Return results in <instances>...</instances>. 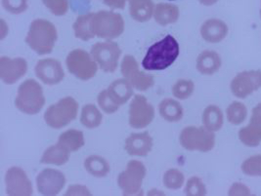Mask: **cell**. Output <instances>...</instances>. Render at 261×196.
I'll return each instance as SVG.
<instances>
[{
  "mask_svg": "<svg viewBox=\"0 0 261 196\" xmlns=\"http://www.w3.org/2000/svg\"><path fill=\"white\" fill-rule=\"evenodd\" d=\"M180 53L177 40L172 35H166L164 39L150 47L142 61L146 70H164L169 68L178 58Z\"/></svg>",
  "mask_w": 261,
  "mask_h": 196,
  "instance_id": "obj_1",
  "label": "cell"
},
{
  "mask_svg": "<svg viewBox=\"0 0 261 196\" xmlns=\"http://www.w3.org/2000/svg\"><path fill=\"white\" fill-rule=\"evenodd\" d=\"M56 26L47 20L37 19L30 25L25 42L38 55L50 54L57 41Z\"/></svg>",
  "mask_w": 261,
  "mask_h": 196,
  "instance_id": "obj_2",
  "label": "cell"
},
{
  "mask_svg": "<svg viewBox=\"0 0 261 196\" xmlns=\"http://www.w3.org/2000/svg\"><path fill=\"white\" fill-rule=\"evenodd\" d=\"M16 107L23 114L34 116L38 114L45 104V98L41 85L35 79L24 81L17 93Z\"/></svg>",
  "mask_w": 261,
  "mask_h": 196,
  "instance_id": "obj_3",
  "label": "cell"
},
{
  "mask_svg": "<svg viewBox=\"0 0 261 196\" xmlns=\"http://www.w3.org/2000/svg\"><path fill=\"white\" fill-rule=\"evenodd\" d=\"M90 26L97 37L112 40L123 34L124 21L120 14L102 10L93 13Z\"/></svg>",
  "mask_w": 261,
  "mask_h": 196,
  "instance_id": "obj_4",
  "label": "cell"
},
{
  "mask_svg": "<svg viewBox=\"0 0 261 196\" xmlns=\"http://www.w3.org/2000/svg\"><path fill=\"white\" fill-rule=\"evenodd\" d=\"M79 113V104L71 98L61 99L57 104H52L44 114V120L49 127L61 129L72 122Z\"/></svg>",
  "mask_w": 261,
  "mask_h": 196,
  "instance_id": "obj_5",
  "label": "cell"
},
{
  "mask_svg": "<svg viewBox=\"0 0 261 196\" xmlns=\"http://www.w3.org/2000/svg\"><path fill=\"white\" fill-rule=\"evenodd\" d=\"M179 141L185 150L207 152L214 148L215 136L214 132L207 130L204 126H188L182 130Z\"/></svg>",
  "mask_w": 261,
  "mask_h": 196,
  "instance_id": "obj_6",
  "label": "cell"
},
{
  "mask_svg": "<svg viewBox=\"0 0 261 196\" xmlns=\"http://www.w3.org/2000/svg\"><path fill=\"white\" fill-rule=\"evenodd\" d=\"M66 65L71 74L83 81L93 78L99 68L92 56L83 49L71 51L66 59Z\"/></svg>",
  "mask_w": 261,
  "mask_h": 196,
  "instance_id": "obj_7",
  "label": "cell"
},
{
  "mask_svg": "<svg viewBox=\"0 0 261 196\" xmlns=\"http://www.w3.org/2000/svg\"><path fill=\"white\" fill-rule=\"evenodd\" d=\"M146 173L147 170L142 162L138 160L128 162L126 169L119 174L118 178V184L123 195L139 194L142 191L141 186Z\"/></svg>",
  "mask_w": 261,
  "mask_h": 196,
  "instance_id": "obj_8",
  "label": "cell"
},
{
  "mask_svg": "<svg viewBox=\"0 0 261 196\" xmlns=\"http://www.w3.org/2000/svg\"><path fill=\"white\" fill-rule=\"evenodd\" d=\"M121 49L118 43L107 40L97 42L91 48V56L98 67L105 72H114L118 69Z\"/></svg>",
  "mask_w": 261,
  "mask_h": 196,
  "instance_id": "obj_9",
  "label": "cell"
},
{
  "mask_svg": "<svg viewBox=\"0 0 261 196\" xmlns=\"http://www.w3.org/2000/svg\"><path fill=\"white\" fill-rule=\"evenodd\" d=\"M121 74L136 90L147 91L154 85V77L139 69V65L133 56L126 55L120 66Z\"/></svg>",
  "mask_w": 261,
  "mask_h": 196,
  "instance_id": "obj_10",
  "label": "cell"
},
{
  "mask_svg": "<svg viewBox=\"0 0 261 196\" xmlns=\"http://www.w3.org/2000/svg\"><path fill=\"white\" fill-rule=\"evenodd\" d=\"M154 108L146 97L135 95L129 106V125L134 129L149 126L154 120Z\"/></svg>",
  "mask_w": 261,
  "mask_h": 196,
  "instance_id": "obj_11",
  "label": "cell"
},
{
  "mask_svg": "<svg viewBox=\"0 0 261 196\" xmlns=\"http://www.w3.org/2000/svg\"><path fill=\"white\" fill-rule=\"evenodd\" d=\"M231 91L240 99H246L261 88V70H247L237 74L231 82Z\"/></svg>",
  "mask_w": 261,
  "mask_h": 196,
  "instance_id": "obj_12",
  "label": "cell"
},
{
  "mask_svg": "<svg viewBox=\"0 0 261 196\" xmlns=\"http://www.w3.org/2000/svg\"><path fill=\"white\" fill-rule=\"evenodd\" d=\"M6 193L10 196L33 195L34 188L27 173L20 167H11L5 176Z\"/></svg>",
  "mask_w": 261,
  "mask_h": 196,
  "instance_id": "obj_13",
  "label": "cell"
},
{
  "mask_svg": "<svg viewBox=\"0 0 261 196\" xmlns=\"http://www.w3.org/2000/svg\"><path fill=\"white\" fill-rule=\"evenodd\" d=\"M66 185V177L61 171L55 169H44L36 177L38 192L42 195L53 196L59 194Z\"/></svg>",
  "mask_w": 261,
  "mask_h": 196,
  "instance_id": "obj_14",
  "label": "cell"
},
{
  "mask_svg": "<svg viewBox=\"0 0 261 196\" xmlns=\"http://www.w3.org/2000/svg\"><path fill=\"white\" fill-rule=\"evenodd\" d=\"M36 75L46 85H57L65 77V72L59 61L48 58L36 63Z\"/></svg>",
  "mask_w": 261,
  "mask_h": 196,
  "instance_id": "obj_15",
  "label": "cell"
},
{
  "mask_svg": "<svg viewBox=\"0 0 261 196\" xmlns=\"http://www.w3.org/2000/svg\"><path fill=\"white\" fill-rule=\"evenodd\" d=\"M28 71V63L23 58L0 59V78L6 85H13Z\"/></svg>",
  "mask_w": 261,
  "mask_h": 196,
  "instance_id": "obj_16",
  "label": "cell"
},
{
  "mask_svg": "<svg viewBox=\"0 0 261 196\" xmlns=\"http://www.w3.org/2000/svg\"><path fill=\"white\" fill-rule=\"evenodd\" d=\"M124 149L131 156H147L153 149V138L148 132L133 133L125 139Z\"/></svg>",
  "mask_w": 261,
  "mask_h": 196,
  "instance_id": "obj_17",
  "label": "cell"
},
{
  "mask_svg": "<svg viewBox=\"0 0 261 196\" xmlns=\"http://www.w3.org/2000/svg\"><path fill=\"white\" fill-rule=\"evenodd\" d=\"M228 35V26L219 19H210L202 23L201 35L208 43H219Z\"/></svg>",
  "mask_w": 261,
  "mask_h": 196,
  "instance_id": "obj_18",
  "label": "cell"
},
{
  "mask_svg": "<svg viewBox=\"0 0 261 196\" xmlns=\"http://www.w3.org/2000/svg\"><path fill=\"white\" fill-rule=\"evenodd\" d=\"M220 56L212 50L202 52L197 59V69L203 75H213L221 68Z\"/></svg>",
  "mask_w": 261,
  "mask_h": 196,
  "instance_id": "obj_19",
  "label": "cell"
},
{
  "mask_svg": "<svg viewBox=\"0 0 261 196\" xmlns=\"http://www.w3.org/2000/svg\"><path fill=\"white\" fill-rule=\"evenodd\" d=\"M129 5L131 18L139 23L148 22L154 15L153 0H126Z\"/></svg>",
  "mask_w": 261,
  "mask_h": 196,
  "instance_id": "obj_20",
  "label": "cell"
},
{
  "mask_svg": "<svg viewBox=\"0 0 261 196\" xmlns=\"http://www.w3.org/2000/svg\"><path fill=\"white\" fill-rule=\"evenodd\" d=\"M108 92L119 105L127 103L133 95V86L125 78L114 81L109 87Z\"/></svg>",
  "mask_w": 261,
  "mask_h": 196,
  "instance_id": "obj_21",
  "label": "cell"
},
{
  "mask_svg": "<svg viewBox=\"0 0 261 196\" xmlns=\"http://www.w3.org/2000/svg\"><path fill=\"white\" fill-rule=\"evenodd\" d=\"M179 14V8L176 5L168 3H159L154 7V21L161 25L171 24L178 21Z\"/></svg>",
  "mask_w": 261,
  "mask_h": 196,
  "instance_id": "obj_22",
  "label": "cell"
},
{
  "mask_svg": "<svg viewBox=\"0 0 261 196\" xmlns=\"http://www.w3.org/2000/svg\"><path fill=\"white\" fill-rule=\"evenodd\" d=\"M161 116L167 122H178L184 115L181 104L173 99H165L159 105Z\"/></svg>",
  "mask_w": 261,
  "mask_h": 196,
  "instance_id": "obj_23",
  "label": "cell"
},
{
  "mask_svg": "<svg viewBox=\"0 0 261 196\" xmlns=\"http://www.w3.org/2000/svg\"><path fill=\"white\" fill-rule=\"evenodd\" d=\"M203 126L212 132L219 131L224 123L222 110L217 105H208L202 113Z\"/></svg>",
  "mask_w": 261,
  "mask_h": 196,
  "instance_id": "obj_24",
  "label": "cell"
},
{
  "mask_svg": "<svg viewBox=\"0 0 261 196\" xmlns=\"http://www.w3.org/2000/svg\"><path fill=\"white\" fill-rule=\"evenodd\" d=\"M58 144L68 151L74 152L84 146V135L82 131L71 129L60 135Z\"/></svg>",
  "mask_w": 261,
  "mask_h": 196,
  "instance_id": "obj_25",
  "label": "cell"
},
{
  "mask_svg": "<svg viewBox=\"0 0 261 196\" xmlns=\"http://www.w3.org/2000/svg\"><path fill=\"white\" fill-rule=\"evenodd\" d=\"M85 170L95 178H104L111 171L109 162L102 156L91 155L84 160Z\"/></svg>",
  "mask_w": 261,
  "mask_h": 196,
  "instance_id": "obj_26",
  "label": "cell"
},
{
  "mask_svg": "<svg viewBox=\"0 0 261 196\" xmlns=\"http://www.w3.org/2000/svg\"><path fill=\"white\" fill-rule=\"evenodd\" d=\"M70 153V151H68L57 143V145L48 148L47 150L44 151L41 157V163L52 164L57 166L64 165L69 161Z\"/></svg>",
  "mask_w": 261,
  "mask_h": 196,
  "instance_id": "obj_27",
  "label": "cell"
},
{
  "mask_svg": "<svg viewBox=\"0 0 261 196\" xmlns=\"http://www.w3.org/2000/svg\"><path fill=\"white\" fill-rule=\"evenodd\" d=\"M92 15H93V13H88V14L77 17L76 21L72 25L74 35L76 38L83 40V41H88L95 37V35H93V33L91 31V26H90Z\"/></svg>",
  "mask_w": 261,
  "mask_h": 196,
  "instance_id": "obj_28",
  "label": "cell"
},
{
  "mask_svg": "<svg viewBox=\"0 0 261 196\" xmlns=\"http://www.w3.org/2000/svg\"><path fill=\"white\" fill-rule=\"evenodd\" d=\"M103 116L97 106L92 104H85L82 109L81 122L84 127L95 129L101 125Z\"/></svg>",
  "mask_w": 261,
  "mask_h": 196,
  "instance_id": "obj_29",
  "label": "cell"
},
{
  "mask_svg": "<svg viewBox=\"0 0 261 196\" xmlns=\"http://www.w3.org/2000/svg\"><path fill=\"white\" fill-rule=\"evenodd\" d=\"M240 141L247 147L255 148L261 143V125L249 123L248 126L242 128L239 132Z\"/></svg>",
  "mask_w": 261,
  "mask_h": 196,
  "instance_id": "obj_30",
  "label": "cell"
},
{
  "mask_svg": "<svg viewBox=\"0 0 261 196\" xmlns=\"http://www.w3.org/2000/svg\"><path fill=\"white\" fill-rule=\"evenodd\" d=\"M228 121L233 125L242 124L248 116L247 106L240 102H233L226 109Z\"/></svg>",
  "mask_w": 261,
  "mask_h": 196,
  "instance_id": "obj_31",
  "label": "cell"
},
{
  "mask_svg": "<svg viewBox=\"0 0 261 196\" xmlns=\"http://www.w3.org/2000/svg\"><path fill=\"white\" fill-rule=\"evenodd\" d=\"M184 181H185L184 174L178 169L167 170L163 178V182H164V185H166V187L173 190L179 189L184 184Z\"/></svg>",
  "mask_w": 261,
  "mask_h": 196,
  "instance_id": "obj_32",
  "label": "cell"
},
{
  "mask_svg": "<svg viewBox=\"0 0 261 196\" xmlns=\"http://www.w3.org/2000/svg\"><path fill=\"white\" fill-rule=\"evenodd\" d=\"M194 90V82L188 79H180L172 86V94L178 100H186L190 98Z\"/></svg>",
  "mask_w": 261,
  "mask_h": 196,
  "instance_id": "obj_33",
  "label": "cell"
},
{
  "mask_svg": "<svg viewBox=\"0 0 261 196\" xmlns=\"http://www.w3.org/2000/svg\"><path fill=\"white\" fill-rule=\"evenodd\" d=\"M97 102L100 106V108L106 113L108 115H112L115 114L116 111H118L120 107L119 104H117L115 102V100L112 98V96L108 92V89L102 90L99 93L98 97H97Z\"/></svg>",
  "mask_w": 261,
  "mask_h": 196,
  "instance_id": "obj_34",
  "label": "cell"
},
{
  "mask_svg": "<svg viewBox=\"0 0 261 196\" xmlns=\"http://www.w3.org/2000/svg\"><path fill=\"white\" fill-rule=\"evenodd\" d=\"M242 172L250 177H261V155H253L243 162Z\"/></svg>",
  "mask_w": 261,
  "mask_h": 196,
  "instance_id": "obj_35",
  "label": "cell"
},
{
  "mask_svg": "<svg viewBox=\"0 0 261 196\" xmlns=\"http://www.w3.org/2000/svg\"><path fill=\"white\" fill-rule=\"evenodd\" d=\"M185 194L189 196H203L206 194V187L198 177H192L185 186Z\"/></svg>",
  "mask_w": 261,
  "mask_h": 196,
  "instance_id": "obj_36",
  "label": "cell"
},
{
  "mask_svg": "<svg viewBox=\"0 0 261 196\" xmlns=\"http://www.w3.org/2000/svg\"><path fill=\"white\" fill-rule=\"evenodd\" d=\"M42 2L55 16H64L69 10V0H42Z\"/></svg>",
  "mask_w": 261,
  "mask_h": 196,
  "instance_id": "obj_37",
  "label": "cell"
},
{
  "mask_svg": "<svg viewBox=\"0 0 261 196\" xmlns=\"http://www.w3.org/2000/svg\"><path fill=\"white\" fill-rule=\"evenodd\" d=\"M3 8L10 14L19 15L27 11L28 0H1Z\"/></svg>",
  "mask_w": 261,
  "mask_h": 196,
  "instance_id": "obj_38",
  "label": "cell"
},
{
  "mask_svg": "<svg viewBox=\"0 0 261 196\" xmlns=\"http://www.w3.org/2000/svg\"><path fill=\"white\" fill-rule=\"evenodd\" d=\"M229 195H250L249 187L241 183H235L230 187L228 191Z\"/></svg>",
  "mask_w": 261,
  "mask_h": 196,
  "instance_id": "obj_39",
  "label": "cell"
},
{
  "mask_svg": "<svg viewBox=\"0 0 261 196\" xmlns=\"http://www.w3.org/2000/svg\"><path fill=\"white\" fill-rule=\"evenodd\" d=\"M66 195H91V192L84 185H73L68 188Z\"/></svg>",
  "mask_w": 261,
  "mask_h": 196,
  "instance_id": "obj_40",
  "label": "cell"
},
{
  "mask_svg": "<svg viewBox=\"0 0 261 196\" xmlns=\"http://www.w3.org/2000/svg\"><path fill=\"white\" fill-rule=\"evenodd\" d=\"M249 123L256 124V125H261V103L257 104L252 109V114H251L250 122Z\"/></svg>",
  "mask_w": 261,
  "mask_h": 196,
  "instance_id": "obj_41",
  "label": "cell"
},
{
  "mask_svg": "<svg viewBox=\"0 0 261 196\" xmlns=\"http://www.w3.org/2000/svg\"><path fill=\"white\" fill-rule=\"evenodd\" d=\"M107 6L114 9H124L125 0H102Z\"/></svg>",
  "mask_w": 261,
  "mask_h": 196,
  "instance_id": "obj_42",
  "label": "cell"
},
{
  "mask_svg": "<svg viewBox=\"0 0 261 196\" xmlns=\"http://www.w3.org/2000/svg\"><path fill=\"white\" fill-rule=\"evenodd\" d=\"M218 0H199V2L204 6H213Z\"/></svg>",
  "mask_w": 261,
  "mask_h": 196,
  "instance_id": "obj_43",
  "label": "cell"
},
{
  "mask_svg": "<svg viewBox=\"0 0 261 196\" xmlns=\"http://www.w3.org/2000/svg\"><path fill=\"white\" fill-rule=\"evenodd\" d=\"M169 1H174V0H169Z\"/></svg>",
  "mask_w": 261,
  "mask_h": 196,
  "instance_id": "obj_44",
  "label": "cell"
},
{
  "mask_svg": "<svg viewBox=\"0 0 261 196\" xmlns=\"http://www.w3.org/2000/svg\"><path fill=\"white\" fill-rule=\"evenodd\" d=\"M260 17H261V9H260Z\"/></svg>",
  "mask_w": 261,
  "mask_h": 196,
  "instance_id": "obj_45",
  "label": "cell"
}]
</instances>
